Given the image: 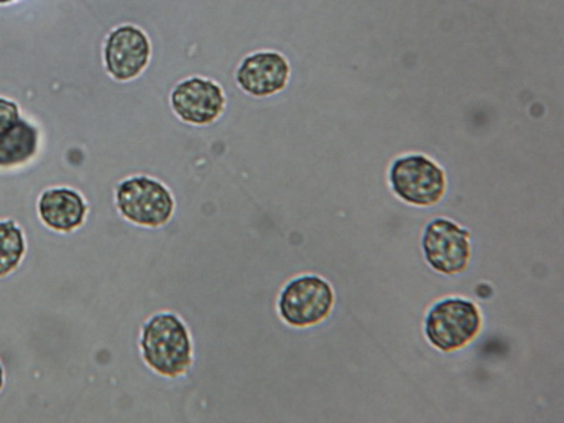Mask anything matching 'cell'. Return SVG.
Masks as SVG:
<instances>
[{
  "instance_id": "obj_7",
  "label": "cell",
  "mask_w": 564,
  "mask_h": 423,
  "mask_svg": "<svg viewBox=\"0 0 564 423\" xmlns=\"http://www.w3.org/2000/svg\"><path fill=\"white\" fill-rule=\"evenodd\" d=\"M153 47L149 35L134 24H122L106 37L104 63L106 73L118 83H129L143 74Z\"/></svg>"
},
{
  "instance_id": "obj_1",
  "label": "cell",
  "mask_w": 564,
  "mask_h": 423,
  "mask_svg": "<svg viewBox=\"0 0 564 423\" xmlns=\"http://www.w3.org/2000/svg\"><path fill=\"white\" fill-rule=\"evenodd\" d=\"M141 356L158 375L176 379L193 366V341L178 316L163 312L145 322L140 336Z\"/></svg>"
},
{
  "instance_id": "obj_13",
  "label": "cell",
  "mask_w": 564,
  "mask_h": 423,
  "mask_svg": "<svg viewBox=\"0 0 564 423\" xmlns=\"http://www.w3.org/2000/svg\"><path fill=\"white\" fill-rule=\"evenodd\" d=\"M20 118L19 105L12 99L0 97V132L17 123Z\"/></svg>"
},
{
  "instance_id": "obj_5",
  "label": "cell",
  "mask_w": 564,
  "mask_h": 423,
  "mask_svg": "<svg viewBox=\"0 0 564 423\" xmlns=\"http://www.w3.org/2000/svg\"><path fill=\"white\" fill-rule=\"evenodd\" d=\"M336 305V292L321 275L305 274L286 282L279 299V314L286 325L306 329L322 324Z\"/></svg>"
},
{
  "instance_id": "obj_6",
  "label": "cell",
  "mask_w": 564,
  "mask_h": 423,
  "mask_svg": "<svg viewBox=\"0 0 564 423\" xmlns=\"http://www.w3.org/2000/svg\"><path fill=\"white\" fill-rule=\"evenodd\" d=\"M422 253L437 274L465 273L473 256L471 234L452 219L435 218L425 226Z\"/></svg>"
},
{
  "instance_id": "obj_11",
  "label": "cell",
  "mask_w": 564,
  "mask_h": 423,
  "mask_svg": "<svg viewBox=\"0 0 564 423\" xmlns=\"http://www.w3.org/2000/svg\"><path fill=\"white\" fill-rule=\"evenodd\" d=\"M40 130L37 126L20 118L17 123L0 132V169L12 170L28 164L37 154Z\"/></svg>"
},
{
  "instance_id": "obj_2",
  "label": "cell",
  "mask_w": 564,
  "mask_h": 423,
  "mask_svg": "<svg viewBox=\"0 0 564 423\" xmlns=\"http://www.w3.org/2000/svg\"><path fill=\"white\" fill-rule=\"evenodd\" d=\"M481 329L480 306L460 296L437 301L427 311L423 324L427 341L442 352L465 349L480 335Z\"/></svg>"
},
{
  "instance_id": "obj_15",
  "label": "cell",
  "mask_w": 564,
  "mask_h": 423,
  "mask_svg": "<svg viewBox=\"0 0 564 423\" xmlns=\"http://www.w3.org/2000/svg\"><path fill=\"white\" fill-rule=\"evenodd\" d=\"M19 2V0H0V7H9V4H13Z\"/></svg>"
},
{
  "instance_id": "obj_12",
  "label": "cell",
  "mask_w": 564,
  "mask_h": 423,
  "mask_svg": "<svg viewBox=\"0 0 564 423\" xmlns=\"http://www.w3.org/2000/svg\"><path fill=\"white\" fill-rule=\"evenodd\" d=\"M26 250V238L17 221L0 220V279L19 269Z\"/></svg>"
},
{
  "instance_id": "obj_3",
  "label": "cell",
  "mask_w": 564,
  "mask_h": 423,
  "mask_svg": "<svg viewBox=\"0 0 564 423\" xmlns=\"http://www.w3.org/2000/svg\"><path fill=\"white\" fill-rule=\"evenodd\" d=\"M388 183L398 199L416 208L435 206L447 193L446 171L421 153L400 155L392 161Z\"/></svg>"
},
{
  "instance_id": "obj_8",
  "label": "cell",
  "mask_w": 564,
  "mask_h": 423,
  "mask_svg": "<svg viewBox=\"0 0 564 423\" xmlns=\"http://www.w3.org/2000/svg\"><path fill=\"white\" fill-rule=\"evenodd\" d=\"M170 104L176 118L184 123L209 126L225 112L226 95L214 79L189 77L180 80L171 90Z\"/></svg>"
},
{
  "instance_id": "obj_4",
  "label": "cell",
  "mask_w": 564,
  "mask_h": 423,
  "mask_svg": "<svg viewBox=\"0 0 564 423\" xmlns=\"http://www.w3.org/2000/svg\"><path fill=\"white\" fill-rule=\"evenodd\" d=\"M115 198L120 215L143 228H163L175 212V199L167 186L145 175L122 181L116 186Z\"/></svg>"
},
{
  "instance_id": "obj_10",
  "label": "cell",
  "mask_w": 564,
  "mask_h": 423,
  "mask_svg": "<svg viewBox=\"0 0 564 423\" xmlns=\"http://www.w3.org/2000/svg\"><path fill=\"white\" fill-rule=\"evenodd\" d=\"M37 209L43 224L58 234L77 230L88 214L84 196L69 188L45 189L40 195Z\"/></svg>"
},
{
  "instance_id": "obj_14",
  "label": "cell",
  "mask_w": 564,
  "mask_h": 423,
  "mask_svg": "<svg viewBox=\"0 0 564 423\" xmlns=\"http://www.w3.org/2000/svg\"><path fill=\"white\" fill-rule=\"evenodd\" d=\"M4 388V369L2 362H0V394H2Z\"/></svg>"
},
{
  "instance_id": "obj_9",
  "label": "cell",
  "mask_w": 564,
  "mask_h": 423,
  "mask_svg": "<svg viewBox=\"0 0 564 423\" xmlns=\"http://www.w3.org/2000/svg\"><path fill=\"white\" fill-rule=\"evenodd\" d=\"M291 78V65L284 54L273 50L246 55L238 69L236 83L253 98H270L282 93Z\"/></svg>"
}]
</instances>
